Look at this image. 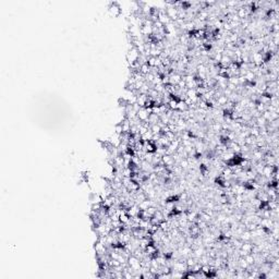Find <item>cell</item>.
<instances>
[{"label":"cell","instance_id":"obj_1","mask_svg":"<svg viewBox=\"0 0 279 279\" xmlns=\"http://www.w3.org/2000/svg\"><path fill=\"white\" fill-rule=\"evenodd\" d=\"M128 265H129L130 268L133 271V274L136 273V271H142V266H141V260L136 256H134L133 254L130 255L129 258H128Z\"/></svg>","mask_w":279,"mask_h":279},{"label":"cell","instance_id":"obj_2","mask_svg":"<svg viewBox=\"0 0 279 279\" xmlns=\"http://www.w3.org/2000/svg\"><path fill=\"white\" fill-rule=\"evenodd\" d=\"M140 59V52L139 50L136 49V47H132L128 50L127 52V61L129 62V65H133L135 62H139Z\"/></svg>","mask_w":279,"mask_h":279},{"label":"cell","instance_id":"obj_3","mask_svg":"<svg viewBox=\"0 0 279 279\" xmlns=\"http://www.w3.org/2000/svg\"><path fill=\"white\" fill-rule=\"evenodd\" d=\"M150 113H152V108H140V110L138 111V115H136V118H138L140 122L145 123L148 121Z\"/></svg>","mask_w":279,"mask_h":279},{"label":"cell","instance_id":"obj_4","mask_svg":"<svg viewBox=\"0 0 279 279\" xmlns=\"http://www.w3.org/2000/svg\"><path fill=\"white\" fill-rule=\"evenodd\" d=\"M108 11H109V14H110L111 17L118 18L119 15L121 14V7L119 6L118 2H110Z\"/></svg>","mask_w":279,"mask_h":279},{"label":"cell","instance_id":"obj_5","mask_svg":"<svg viewBox=\"0 0 279 279\" xmlns=\"http://www.w3.org/2000/svg\"><path fill=\"white\" fill-rule=\"evenodd\" d=\"M252 249H253V243H251L250 241L242 242L241 245H240V250H242L243 252H245L246 254L252 253Z\"/></svg>","mask_w":279,"mask_h":279},{"label":"cell","instance_id":"obj_6","mask_svg":"<svg viewBox=\"0 0 279 279\" xmlns=\"http://www.w3.org/2000/svg\"><path fill=\"white\" fill-rule=\"evenodd\" d=\"M239 239L241 240L242 242H246V241H251L252 240V235H251V231L248 229H244L242 231L241 234L239 235Z\"/></svg>","mask_w":279,"mask_h":279},{"label":"cell","instance_id":"obj_7","mask_svg":"<svg viewBox=\"0 0 279 279\" xmlns=\"http://www.w3.org/2000/svg\"><path fill=\"white\" fill-rule=\"evenodd\" d=\"M154 205V203H153V200H150V198H146V200L142 201L141 203L139 204V207H140V210H146L148 208V207L153 206Z\"/></svg>","mask_w":279,"mask_h":279},{"label":"cell","instance_id":"obj_8","mask_svg":"<svg viewBox=\"0 0 279 279\" xmlns=\"http://www.w3.org/2000/svg\"><path fill=\"white\" fill-rule=\"evenodd\" d=\"M189 110V106L184 100H178L177 104V111L178 113H184V111Z\"/></svg>","mask_w":279,"mask_h":279},{"label":"cell","instance_id":"obj_9","mask_svg":"<svg viewBox=\"0 0 279 279\" xmlns=\"http://www.w3.org/2000/svg\"><path fill=\"white\" fill-rule=\"evenodd\" d=\"M228 102H229V98L226 95H224V94L219 95L218 97L216 98V104L218 105V106H225Z\"/></svg>","mask_w":279,"mask_h":279},{"label":"cell","instance_id":"obj_10","mask_svg":"<svg viewBox=\"0 0 279 279\" xmlns=\"http://www.w3.org/2000/svg\"><path fill=\"white\" fill-rule=\"evenodd\" d=\"M150 130L152 131V133L154 135H161V125L159 123H156V124H152L150 128Z\"/></svg>","mask_w":279,"mask_h":279},{"label":"cell","instance_id":"obj_11","mask_svg":"<svg viewBox=\"0 0 279 279\" xmlns=\"http://www.w3.org/2000/svg\"><path fill=\"white\" fill-rule=\"evenodd\" d=\"M150 69H152V68H150L146 62L142 63L141 67H140V72H141V74H143L144 76H145L146 74H148V73L152 72V70H150Z\"/></svg>","mask_w":279,"mask_h":279},{"label":"cell","instance_id":"obj_12","mask_svg":"<svg viewBox=\"0 0 279 279\" xmlns=\"http://www.w3.org/2000/svg\"><path fill=\"white\" fill-rule=\"evenodd\" d=\"M115 133H116V134H118V135H121V134L123 133L122 124H121V122L117 123V124L115 125Z\"/></svg>","mask_w":279,"mask_h":279}]
</instances>
